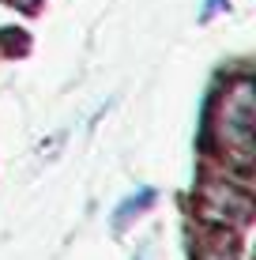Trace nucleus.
I'll return each instance as SVG.
<instances>
[{
  "label": "nucleus",
  "instance_id": "f257e3e1",
  "mask_svg": "<svg viewBox=\"0 0 256 260\" xmlns=\"http://www.w3.org/2000/svg\"><path fill=\"white\" fill-rule=\"evenodd\" d=\"M252 83L249 79H237V83L226 91V102H223V124H215L223 143L234 151L241 162H249L252 155Z\"/></svg>",
  "mask_w": 256,
  "mask_h": 260
},
{
  "label": "nucleus",
  "instance_id": "f03ea898",
  "mask_svg": "<svg viewBox=\"0 0 256 260\" xmlns=\"http://www.w3.org/2000/svg\"><path fill=\"white\" fill-rule=\"evenodd\" d=\"M158 204V189L155 185H139L136 192H128L125 200L113 208V219H109V226H113V234H125V230L132 226V222L139 219V215H147Z\"/></svg>",
  "mask_w": 256,
  "mask_h": 260
},
{
  "label": "nucleus",
  "instance_id": "7ed1b4c3",
  "mask_svg": "<svg viewBox=\"0 0 256 260\" xmlns=\"http://www.w3.org/2000/svg\"><path fill=\"white\" fill-rule=\"evenodd\" d=\"M230 12V0H204V8L196 12V23H211L215 15Z\"/></svg>",
  "mask_w": 256,
  "mask_h": 260
},
{
  "label": "nucleus",
  "instance_id": "20e7f679",
  "mask_svg": "<svg viewBox=\"0 0 256 260\" xmlns=\"http://www.w3.org/2000/svg\"><path fill=\"white\" fill-rule=\"evenodd\" d=\"M132 260H151V245H139V249H136V256H132Z\"/></svg>",
  "mask_w": 256,
  "mask_h": 260
}]
</instances>
